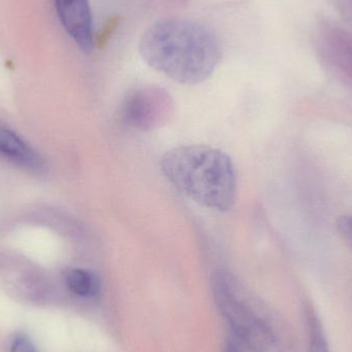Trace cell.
Here are the masks:
<instances>
[{
	"mask_svg": "<svg viewBox=\"0 0 352 352\" xmlns=\"http://www.w3.org/2000/svg\"><path fill=\"white\" fill-rule=\"evenodd\" d=\"M140 52L153 69L186 85L210 78L223 56L221 41L210 27L184 18L151 25L140 39Z\"/></svg>",
	"mask_w": 352,
	"mask_h": 352,
	"instance_id": "1",
	"label": "cell"
},
{
	"mask_svg": "<svg viewBox=\"0 0 352 352\" xmlns=\"http://www.w3.org/2000/svg\"><path fill=\"white\" fill-rule=\"evenodd\" d=\"M160 165L167 179L198 204L221 212L235 204V165L223 151L201 144L178 146L163 156Z\"/></svg>",
	"mask_w": 352,
	"mask_h": 352,
	"instance_id": "2",
	"label": "cell"
},
{
	"mask_svg": "<svg viewBox=\"0 0 352 352\" xmlns=\"http://www.w3.org/2000/svg\"><path fill=\"white\" fill-rule=\"evenodd\" d=\"M213 299L235 338L252 352H289L285 329L229 271L211 277Z\"/></svg>",
	"mask_w": 352,
	"mask_h": 352,
	"instance_id": "3",
	"label": "cell"
},
{
	"mask_svg": "<svg viewBox=\"0 0 352 352\" xmlns=\"http://www.w3.org/2000/svg\"><path fill=\"white\" fill-rule=\"evenodd\" d=\"M175 113L173 96L165 89L157 86L135 89L125 97L121 107L124 123L140 131L164 127Z\"/></svg>",
	"mask_w": 352,
	"mask_h": 352,
	"instance_id": "4",
	"label": "cell"
},
{
	"mask_svg": "<svg viewBox=\"0 0 352 352\" xmlns=\"http://www.w3.org/2000/svg\"><path fill=\"white\" fill-rule=\"evenodd\" d=\"M60 23L70 38L85 53L94 49L92 14L88 0H55Z\"/></svg>",
	"mask_w": 352,
	"mask_h": 352,
	"instance_id": "5",
	"label": "cell"
},
{
	"mask_svg": "<svg viewBox=\"0 0 352 352\" xmlns=\"http://www.w3.org/2000/svg\"><path fill=\"white\" fill-rule=\"evenodd\" d=\"M0 155L22 166L34 168L39 165V159L33 151L16 134L0 127Z\"/></svg>",
	"mask_w": 352,
	"mask_h": 352,
	"instance_id": "6",
	"label": "cell"
},
{
	"mask_svg": "<svg viewBox=\"0 0 352 352\" xmlns=\"http://www.w3.org/2000/svg\"><path fill=\"white\" fill-rule=\"evenodd\" d=\"M66 283L72 293L80 297H93L100 291V281L94 273L82 269L68 272Z\"/></svg>",
	"mask_w": 352,
	"mask_h": 352,
	"instance_id": "7",
	"label": "cell"
},
{
	"mask_svg": "<svg viewBox=\"0 0 352 352\" xmlns=\"http://www.w3.org/2000/svg\"><path fill=\"white\" fill-rule=\"evenodd\" d=\"M310 352H330L322 324L316 316L309 320Z\"/></svg>",
	"mask_w": 352,
	"mask_h": 352,
	"instance_id": "8",
	"label": "cell"
},
{
	"mask_svg": "<svg viewBox=\"0 0 352 352\" xmlns=\"http://www.w3.org/2000/svg\"><path fill=\"white\" fill-rule=\"evenodd\" d=\"M10 352H35L34 345L28 337H16L12 342Z\"/></svg>",
	"mask_w": 352,
	"mask_h": 352,
	"instance_id": "9",
	"label": "cell"
},
{
	"mask_svg": "<svg viewBox=\"0 0 352 352\" xmlns=\"http://www.w3.org/2000/svg\"><path fill=\"white\" fill-rule=\"evenodd\" d=\"M339 231L352 241V217L351 215H345L341 217L338 221Z\"/></svg>",
	"mask_w": 352,
	"mask_h": 352,
	"instance_id": "10",
	"label": "cell"
},
{
	"mask_svg": "<svg viewBox=\"0 0 352 352\" xmlns=\"http://www.w3.org/2000/svg\"><path fill=\"white\" fill-rule=\"evenodd\" d=\"M223 352H245L244 346L236 338L228 339Z\"/></svg>",
	"mask_w": 352,
	"mask_h": 352,
	"instance_id": "11",
	"label": "cell"
}]
</instances>
